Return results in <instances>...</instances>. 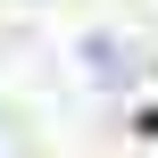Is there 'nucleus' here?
<instances>
[{
	"label": "nucleus",
	"mask_w": 158,
	"mask_h": 158,
	"mask_svg": "<svg viewBox=\"0 0 158 158\" xmlns=\"http://www.w3.org/2000/svg\"><path fill=\"white\" fill-rule=\"evenodd\" d=\"M83 67H92L100 83H117V75H125V50H117V42H83Z\"/></svg>",
	"instance_id": "obj_1"
}]
</instances>
